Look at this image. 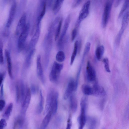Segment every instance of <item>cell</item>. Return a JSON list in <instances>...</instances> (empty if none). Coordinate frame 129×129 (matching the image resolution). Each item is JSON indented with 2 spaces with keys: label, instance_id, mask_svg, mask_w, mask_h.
<instances>
[{
  "label": "cell",
  "instance_id": "277c9868",
  "mask_svg": "<svg viewBox=\"0 0 129 129\" xmlns=\"http://www.w3.org/2000/svg\"><path fill=\"white\" fill-rule=\"evenodd\" d=\"M113 2V0H108L105 4L102 17V24L103 27H106L108 22Z\"/></svg>",
  "mask_w": 129,
  "mask_h": 129
},
{
  "label": "cell",
  "instance_id": "8fae6325",
  "mask_svg": "<svg viewBox=\"0 0 129 129\" xmlns=\"http://www.w3.org/2000/svg\"><path fill=\"white\" fill-rule=\"evenodd\" d=\"M16 8V2L15 1H13L10 8L9 17L6 24V27L8 28L10 27L12 22L15 14Z\"/></svg>",
  "mask_w": 129,
  "mask_h": 129
},
{
  "label": "cell",
  "instance_id": "4fadbf2b",
  "mask_svg": "<svg viewBox=\"0 0 129 129\" xmlns=\"http://www.w3.org/2000/svg\"><path fill=\"white\" fill-rule=\"evenodd\" d=\"M92 87V95L102 97L105 95L106 93L105 90L102 86L95 83Z\"/></svg>",
  "mask_w": 129,
  "mask_h": 129
},
{
  "label": "cell",
  "instance_id": "f546056e",
  "mask_svg": "<svg viewBox=\"0 0 129 129\" xmlns=\"http://www.w3.org/2000/svg\"><path fill=\"white\" fill-rule=\"evenodd\" d=\"M46 10V3L44 2L43 4L42 10L37 19V26H39L41 20L44 15Z\"/></svg>",
  "mask_w": 129,
  "mask_h": 129
},
{
  "label": "cell",
  "instance_id": "b9f144b4",
  "mask_svg": "<svg viewBox=\"0 0 129 129\" xmlns=\"http://www.w3.org/2000/svg\"><path fill=\"white\" fill-rule=\"evenodd\" d=\"M6 102L2 99H0V111H2L5 106Z\"/></svg>",
  "mask_w": 129,
  "mask_h": 129
},
{
  "label": "cell",
  "instance_id": "6da1fadb",
  "mask_svg": "<svg viewBox=\"0 0 129 129\" xmlns=\"http://www.w3.org/2000/svg\"><path fill=\"white\" fill-rule=\"evenodd\" d=\"M63 67L62 64L55 61L54 62L49 75V79L51 82H55L57 81Z\"/></svg>",
  "mask_w": 129,
  "mask_h": 129
},
{
  "label": "cell",
  "instance_id": "83f0119b",
  "mask_svg": "<svg viewBox=\"0 0 129 129\" xmlns=\"http://www.w3.org/2000/svg\"><path fill=\"white\" fill-rule=\"evenodd\" d=\"M44 100L42 91L40 90V98L39 102L37 109L38 113L40 114L43 111V105Z\"/></svg>",
  "mask_w": 129,
  "mask_h": 129
},
{
  "label": "cell",
  "instance_id": "ee69618b",
  "mask_svg": "<svg viewBox=\"0 0 129 129\" xmlns=\"http://www.w3.org/2000/svg\"><path fill=\"white\" fill-rule=\"evenodd\" d=\"M5 75V74L4 72L2 73L0 72V86L2 85Z\"/></svg>",
  "mask_w": 129,
  "mask_h": 129
},
{
  "label": "cell",
  "instance_id": "8992f818",
  "mask_svg": "<svg viewBox=\"0 0 129 129\" xmlns=\"http://www.w3.org/2000/svg\"><path fill=\"white\" fill-rule=\"evenodd\" d=\"M36 72L38 77L43 84L45 83V78L44 75L41 61V56L38 55L36 59Z\"/></svg>",
  "mask_w": 129,
  "mask_h": 129
},
{
  "label": "cell",
  "instance_id": "e0dca14e",
  "mask_svg": "<svg viewBox=\"0 0 129 129\" xmlns=\"http://www.w3.org/2000/svg\"><path fill=\"white\" fill-rule=\"evenodd\" d=\"M40 30L39 26H37V28L36 31L33 37L30 41L29 46V49L34 47L37 43L39 37Z\"/></svg>",
  "mask_w": 129,
  "mask_h": 129
},
{
  "label": "cell",
  "instance_id": "7a4b0ae2",
  "mask_svg": "<svg viewBox=\"0 0 129 129\" xmlns=\"http://www.w3.org/2000/svg\"><path fill=\"white\" fill-rule=\"evenodd\" d=\"M30 28L29 23L26 25L20 35L17 43V49L19 52H21L24 48L25 42L28 35Z\"/></svg>",
  "mask_w": 129,
  "mask_h": 129
},
{
  "label": "cell",
  "instance_id": "60d3db41",
  "mask_svg": "<svg viewBox=\"0 0 129 129\" xmlns=\"http://www.w3.org/2000/svg\"><path fill=\"white\" fill-rule=\"evenodd\" d=\"M77 34V30L76 28L73 29L72 31L71 35V41L73 42L75 39Z\"/></svg>",
  "mask_w": 129,
  "mask_h": 129
},
{
  "label": "cell",
  "instance_id": "7dc6e473",
  "mask_svg": "<svg viewBox=\"0 0 129 129\" xmlns=\"http://www.w3.org/2000/svg\"><path fill=\"white\" fill-rule=\"evenodd\" d=\"M121 1V0L116 1L114 4V7H117L120 4Z\"/></svg>",
  "mask_w": 129,
  "mask_h": 129
},
{
  "label": "cell",
  "instance_id": "9c48e42d",
  "mask_svg": "<svg viewBox=\"0 0 129 129\" xmlns=\"http://www.w3.org/2000/svg\"><path fill=\"white\" fill-rule=\"evenodd\" d=\"M31 93L30 89L28 88L27 90L25 98L22 103L21 112L23 114H25L30 102Z\"/></svg>",
  "mask_w": 129,
  "mask_h": 129
},
{
  "label": "cell",
  "instance_id": "4316f807",
  "mask_svg": "<svg viewBox=\"0 0 129 129\" xmlns=\"http://www.w3.org/2000/svg\"><path fill=\"white\" fill-rule=\"evenodd\" d=\"M13 107V104L12 103H10L7 106L3 116L6 119H8L10 116Z\"/></svg>",
  "mask_w": 129,
  "mask_h": 129
},
{
  "label": "cell",
  "instance_id": "52a82bcc",
  "mask_svg": "<svg viewBox=\"0 0 129 129\" xmlns=\"http://www.w3.org/2000/svg\"><path fill=\"white\" fill-rule=\"evenodd\" d=\"M77 87L75 81L73 79H70L68 83L64 94V99L66 100L69 97L74 91L76 90Z\"/></svg>",
  "mask_w": 129,
  "mask_h": 129
},
{
  "label": "cell",
  "instance_id": "8d00e7d4",
  "mask_svg": "<svg viewBox=\"0 0 129 129\" xmlns=\"http://www.w3.org/2000/svg\"><path fill=\"white\" fill-rule=\"evenodd\" d=\"M3 44L2 41L0 40V65H2L4 63V60L3 54Z\"/></svg>",
  "mask_w": 129,
  "mask_h": 129
},
{
  "label": "cell",
  "instance_id": "cb8c5ba5",
  "mask_svg": "<svg viewBox=\"0 0 129 129\" xmlns=\"http://www.w3.org/2000/svg\"><path fill=\"white\" fill-rule=\"evenodd\" d=\"M20 94V102H23L25 96V89L23 81L21 80L19 82Z\"/></svg>",
  "mask_w": 129,
  "mask_h": 129
},
{
  "label": "cell",
  "instance_id": "836d02e7",
  "mask_svg": "<svg viewBox=\"0 0 129 129\" xmlns=\"http://www.w3.org/2000/svg\"><path fill=\"white\" fill-rule=\"evenodd\" d=\"M125 29L121 28V29L116 37L115 42L116 44L118 45L120 43L122 36L124 31Z\"/></svg>",
  "mask_w": 129,
  "mask_h": 129
},
{
  "label": "cell",
  "instance_id": "74e56055",
  "mask_svg": "<svg viewBox=\"0 0 129 129\" xmlns=\"http://www.w3.org/2000/svg\"><path fill=\"white\" fill-rule=\"evenodd\" d=\"M91 44L90 42H87L85 45L83 54V58L87 54L90 49Z\"/></svg>",
  "mask_w": 129,
  "mask_h": 129
},
{
  "label": "cell",
  "instance_id": "ffe728a7",
  "mask_svg": "<svg viewBox=\"0 0 129 129\" xmlns=\"http://www.w3.org/2000/svg\"><path fill=\"white\" fill-rule=\"evenodd\" d=\"M24 122L23 117L22 116L17 117L15 120L13 129H19L22 126Z\"/></svg>",
  "mask_w": 129,
  "mask_h": 129
},
{
  "label": "cell",
  "instance_id": "ac0fdd59",
  "mask_svg": "<svg viewBox=\"0 0 129 129\" xmlns=\"http://www.w3.org/2000/svg\"><path fill=\"white\" fill-rule=\"evenodd\" d=\"M52 114L49 111L43 120L39 129H46L50 120Z\"/></svg>",
  "mask_w": 129,
  "mask_h": 129
},
{
  "label": "cell",
  "instance_id": "30bf717a",
  "mask_svg": "<svg viewBox=\"0 0 129 129\" xmlns=\"http://www.w3.org/2000/svg\"><path fill=\"white\" fill-rule=\"evenodd\" d=\"M26 15L24 13L20 18L16 26L15 30L16 35H20L25 28L26 25Z\"/></svg>",
  "mask_w": 129,
  "mask_h": 129
},
{
  "label": "cell",
  "instance_id": "d6a6232c",
  "mask_svg": "<svg viewBox=\"0 0 129 129\" xmlns=\"http://www.w3.org/2000/svg\"><path fill=\"white\" fill-rule=\"evenodd\" d=\"M62 20L61 19L59 21L56 30L55 34V40L56 41L59 36L61 31V26L62 24Z\"/></svg>",
  "mask_w": 129,
  "mask_h": 129
},
{
  "label": "cell",
  "instance_id": "484cf974",
  "mask_svg": "<svg viewBox=\"0 0 129 129\" xmlns=\"http://www.w3.org/2000/svg\"><path fill=\"white\" fill-rule=\"evenodd\" d=\"M129 18V11H127L123 14L121 28L125 29L128 24Z\"/></svg>",
  "mask_w": 129,
  "mask_h": 129
},
{
  "label": "cell",
  "instance_id": "1f68e13d",
  "mask_svg": "<svg viewBox=\"0 0 129 129\" xmlns=\"http://www.w3.org/2000/svg\"><path fill=\"white\" fill-rule=\"evenodd\" d=\"M129 5V0H126L123 3L118 15V18H120L124 13L125 11L128 7Z\"/></svg>",
  "mask_w": 129,
  "mask_h": 129
},
{
  "label": "cell",
  "instance_id": "5b68a950",
  "mask_svg": "<svg viewBox=\"0 0 129 129\" xmlns=\"http://www.w3.org/2000/svg\"><path fill=\"white\" fill-rule=\"evenodd\" d=\"M86 72L87 80L90 82H94L96 79L95 70L89 61L87 62L86 67Z\"/></svg>",
  "mask_w": 129,
  "mask_h": 129
},
{
  "label": "cell",
  "instance_id": "7bdbcfd3",
  "mask_svg": "<svg viewBox=\"0 0 129 129\" xmlns=\"http://www.w3.org/2000/svg\"><path fill=\"white\" fill-rule=\"evenodd\" d=\"M31 94H35L37 92V89L36 86L34 85H32L30 89Z\"/></svg>",
  "mask_w": 129,
  "mask_h": 129
},
{
  "label": "cell",
  "instance_id": "bcb514c9",
  "mask_svg": "<svg viewBox=\"0 0 129 129\" xmlns=\"http://www.w3.org/2000/svg\"><path fill=\"white\" fill-rule=\"evenodd\" d=\"M71 123L70 119H69L67 122L66 129H71Z\"/></svg>",
  "mask_w": 129,
  "mask_h": 129
},
{
  "label": "cell",
  "instance_id": "44dd1931",
  "mask_svg": "<svg viewBox=\"0 0 129 129\" xmlns=\"http://www.w3.org/2000/svg\"><path fill=\"white\" fill-rule=\"evenodd\" d=\"M35 50V49L31 50L27 56L25 62V66L27 68H29L31 66Z\"/></svg>",
  "mask_w": 129,
  "mask_h": 129
},
{
  "label": "cell",
  "instance_id": "ab89813d",
  "mask_svg": "<svg viewBox=\"0 0 129 129\" xmlns=\"http://www.w3.org/2000/svg\"><path fill=\"white\" fill-rule=\"evenodd\" d=\"M82 1L81 0H74L72 4V8H74L78 6Z\"/></svg>",
  "mask_w": 129,
  "mask_h": 129
},
{
  "label": "cell",
  "instance_id": "4dcf8cb0",
  "mask_svg": "<svg viewBox=\"0 0 129 129\" xmlns=\"http://www.w3.org/2000/svg\"><path fill=\"white\" fill-rule=\"evenodd\" d=\"M65 58V54L63 51H60L56 54V59L58 62H62L64 61Z\"/></svg>",
  "mask_w": 129,
  "mask_h": 129
},
{
  "label": "cell",
  "instance_id": "9a60e30c",
  "mask_svg": "<svg viewBox=\"0 0 129 129\" xmlns=\"http://www.w3.org/2000/svg\"><path fill=\"white\" fill-rule=\"evenodd\" d=\"M58 93L55 92L51 105L49 111L50 112L52 115H54L56 112L58 106Z\"/></svg>",
  "mask_w": 129,
  "mask_h": 129
},
{
  "label": "cell",
  "instance_id": "603a6c76",
  "mask_svg": "<svg viewBox=\"0 0 129 129\" xmlns=\"http://www.w3.org/2000/svg\"><path fill=\"white\" fill-rule=\"evenodd\" d=\"M81 89L83 93L85 95H92V87L89 85L86 84H83L82 86Z\"/></svg>",
  "mask_w": 129,
  "mask_h": 129
},
{
  "label": "cell",
  "instance_id": "ba28073f",
  "mask_svg": "<svg viewBox=\"0 0 129 129\" xmlns=\"http://www.w3.org/2000/svg\"><path fill=\"white\" fill-rule=\"evenodd\" d=\"M80 106L81 113L78 118L79 125L78 129H83L86 122V112L87 106L81 105Z\"/></svg>",
  "mask_w": 129,
  "mask_h": 129
},
{
  "label": "cell",
  "instance_id": "e575fe53",
  "mask_svg": "<svg viewBox=\"0 0 129 129\" xmlns=\"http://www.w3.org/2000/svg\"><path fill=\"white\" fill-rule=\"evenodd\" d=\"M16 101L17 103L20 102V94L19 82L16 85Z\"/></svg>",
  "mask_w": 129,
  "mask_h": 129
},
{
  "label": "cell",
  "instance_id": "7402d4cb",
  "mask_svg": "<svg viewBox=\"0 0 129 129\" xmlns=\"http://www.w3.org/2000/svg\"><path fill=\"white\" fill-rule=\"evenodd\" d=\"M64 0H57L55 1L53 8V11L54 13L56 14L60 9Z\"/></svg>",
  "mask_w": 129,
  "mask_h": 129
},
{
  "label": "cell",
  "instance_id": "d6986e66",
  "mask_svg": "<svg viewBox=\"0 0 129 129\" xmlns=\"http://www.w3.org/2000/svg\"><path fill=\"white\" fill-rule=\"evenodd\" d=\"M69 97V104L70 108L73 112L76 111L77 107V102L76 97L72 94Z\"/></svg>",
  "mask_w": 129,
  "mask_h": 129
},
{
  "label": "cell",
  "instance_id": "3957f363",
  "mask_svg": "<svg viewBox=\"0 0 129 129\" xmlns=\"http://www.w3.org/2000/svg\"><path fill=\"white\" fill-rule=\"evenodd\" d=\"M90 5V1H88L82 6L77 21L76 26L78 27L81 21L86 18L89 14Z\"/></svg>",
  "mask_w": 129,
  "mask_h": 129
},
{
  "label": "cell",
  "instance_id": "f6af8a7d",
  "mask_svg": "<svg viewBox=\"0 0 129 129\" xmlns=\"http://www.w3.org/2000/svg\"><path fill=\"white\" fill-rule=\"evenodd\" d=\"M4 95L3 85L2 84L1 86L0 90V99H2Z\"/></svg>",
  "mask_w": 129,
  "mask_h": 129
},
{
  "label": "cell",
  "instance_id": "f1b7e54d",
  "mask_svg": "<svg viewBox=\"0 0 129 129\" xmlns=\"http://www.w3.org/2000/svg\"><path fill=\"white\" fill-rule=\"evenodd\" d=\"M78 41L76 40L74 44V48L70 60V65H72L73 63L78 51Z\"/></svg>",
  "mask_w": 129,
  "mask_h": 129
},
{
  "label": "cell",
  "instance_id": "d4e9b609",
  "mask_svg": "<svg viewBox=\"0 0 129 129\" xmlns=\"http://www.w3.org/2000/svg\"><path fill=\"white\" fill-rule=\"evenodd\" d=\"M104 48L103 45L98 46L96 50L95 55L97 60H100L101 59L104 52Z\"/></svg>",
  "mask_w": 129,
  "mask_h": 129
},
{
  "label": "cell",
  "instance_id": "d590c367",
  "mask_svg": "<svg viewBox=\"0 0 129 129\" xmlns=\"http://www.w3.org/2000/svg\"><path fill=\"white\" fill-rule=\"evenodd\" d=\"M103 63L106 71L109 73L111 71L110 69L108 59L107 58H104L103 59Z\"/></svg>",
  "mask_w": 129,
  "mask_h": 129
},
{
  "label": "cell",
  "instance_id": "f35d334b",
  "mask_svg": "<svg viewBox=\"0 0 129 129\" xmlns=\"http://www.w3.org/2000/svg\"><path fill=\"white\" fill-rule=\"evenodd\" d=\"M7 125L6 120L4 118L1 119L0 120V129H4Z\"/></svg>",
  "mask_w": 129,
  "mask_h": 129
},
{
  "label": "cell",
  "instance_id": "2e32d148",
  "mask_svg": "<svg viewBox=\"0 0 129 129\" xmlns=\"http://www.w3.org/2000/svg\"><path fill=\"white\" fill-rule=\"evenodd\" d=\"M70 20V17L69 15L67 16L65 20L62 32L59 41L58 45H61L62 42L63 38L69 26Z\"/></svg>",
  "mask_w": 129,
  "mask_h": 129
},
{
  "label": "cell",
  "instance_id": "5bb4252c",
  "mask_svg": "<svg viewBox=\"0 0 129 129\" xmlns=\"http://www.w3.org/2000/svg\"><path fill=\"white\" fill-rule=\"evenodd\" d=\"M5 54L6 57L7 67L8 71L10 77L11 79L13 78L12 71V63L10 53L8 50H5Z\"/></svg>",
  "mask_w": 129,
  "mask_h": 129
},
{
  "label": "cell",
  "instance_id": "7c38bea8",
  "mask_svg": "<svg viewBox=\"0 0 129 129\" xmlns=\"http://www.w3.org/2000/svg\"><path fill=\"white\" fill-rule=\"evenodd\" d=\"M55 92L51 90L48 93L46 100L45 107L43 112L44 115L46 114L49 111L54 96Z\"/></svg>",
  "mask_w": 129,
  "mask_h": 129
}]
</instances>
